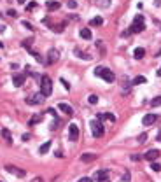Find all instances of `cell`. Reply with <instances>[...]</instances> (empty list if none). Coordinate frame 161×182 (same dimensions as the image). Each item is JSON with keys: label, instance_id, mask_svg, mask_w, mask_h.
<instances>
[{"label": "cell", "instance_id": "cell-1", "mask_svg": "<svg viewBox=\"0 0 161 182\" xmlns=\"http://www.w3.org/2000/svg\"><path fill=\"white\" fill-rule=\"evenodd\" d=\"M145 30V21H144V16L142 14H137L135 18H133V23H131L130 26V32L133 33H140V32Z\"/></svg>", "mask_w": 161, "mask_h": 182}, {"label": "cell", "instance_id": "cell-2", "mask_svg": "<svg viewBox=\"0 0 161 182\" xmlns=\"http://www.w3.org/2000/svg\"><path fill=\"white\" fill-rule=\"evenodd\" d=\"M95 75H96V77H102V79H105L107 82H114L116 81L114 72L109 70V68H103V67H96V68H95Z\"/></svg>", "mask_w": 161, "mask_h": 182}, {"label": "cell", "instance_id": "cell-3", "mask_svg": "<svg viewBox=\"0 0 161 182\" xmlns=\"http://www.w3.org/2000/svg\"><path fill=\"white\" fill-rule=\"evenodd\" d=\"M90 128H91V132H93V135H95L96 138L103 137V133H105V128H103V124H102L100 119H93V121H90Z\"/></svg>", "mask_w": 161, "mask_h": 182}, {"label": "cell", "instance_id": "cell-4", "mask_svg": "<svg viewBox=\"0 0 161 182\" xmlns=\"http://www.w3.org/2000/svg\"><path fill=\"white\" fill-rule=\"evenodd\" d=\"M40 86H42V95L49 96L53 93V81L49 79V75H42L40 77Z\"/></svg>", "mask_w": 161, "mask_h": 182}, {"label": "cell", "instance_id": "cell-5", "mask_svg": "<svg viewBox=\"0 0 161 182\" xmlns=\"http://www.w3.org/2000/svg\"><path fill=\"white\" fill-rule=\"evenodd\" d=\"M68 138H70V142H77V138H79V126L75 123H72L68 126Z\"/></svg>", "mask_w": 161, "mask_h": 182}, {"label": "cell", "instance_id": "cell-6", "mask_svg": "<svg viewBox=\"0 0 161 182\" xmlns=\"http://www.w3.org/2000/svg\"><path fill=\"white\" fill-rule=\"evenodd\" d=\"M44 98H46V96H44L42 93H37V95L28 96V98H26V103H28V105H40V103L44 102Z\"/></svg>", "mask_w": 161, "mask_h": 182}, {"label": "cell", "instance_id": "cell-7", "mask_svg": "<svg viewBox=\"0 0 161 182\" xmlns=\"http://www.w3.org/2000/svg\"><path fill=\"white\" fill-rule=\"evenodd\" d=\"M5 170H7L9 173H12V175H16V177H20V179H23V177L26 175L25 170H21V168H18V166H12V165H5Z\"/></svg>", "mask_w": 161, "mask_h": 182}, {"label": "cell", "instance_id": "cell-8", "mask_svg": "<svg viewBox=\"0 0 161 182\" xmlns=\"http://www.w3.org/2000/svg\"><path fill=\"white\" fill-rule=\"evenodd\" d=\"M158 156H159V151H158V149H151V151H147L145 154H144V159L149 161V163H152V161L158 159Z\"/></svg>", "mask_w": 161, "mask_h": 182}, {"label": "cell", "instance_id": "cell-9", "mask_svg": "<svg viewBox=\"0 0 161 182\" xmlns=\"http://www.w3.org/2000/svg\"><path fill=\"white\" fill-rule=\"evenodd\" d=\"M58 58H60V53H58L56 49H49V53H47V61H46V63L53 65V63L58 61Z\"/></svg>", "mask_w": 161, "mask_h": 182}, {"label": "cell", "instance_id": "cell-10", "mask_svg": "<svg viewBox=\"0 0 161 182\" xmlns=\"http://www.w3.org/2000/svg\"><path fill=\"white\" fill-rule=\"evenodd\" d=\"M156 119H158L156 114H147V116H144L142 123H144V126H151L152 123H156Z\"/></svg>", "mask_w": 161, "mask_h": 182}, {"label": "cell", "instance_id": "cell-11", "mask_svg": "<svg viewBox=\"0 0 161 182\" xmlns=\"http://www.w3.org/2000/svg\"><path fill=\"white\" fill-rule=\"evenodd\" d=\"M12 82H14L16 88H21V86L25 84V74H16V75L12 77Z\"/></svg>", "mask_w": 161, "mask_h": 182}, {"label": "cell", "instance_id": "cell-12", "mask_svg": "<svg viewBox=\"0 0 161 182\" xmlns=\"http://www.w3.org/2000/svg\"><path fill=\"white\" fill-rule=\"evenodd\" d=\"M58 109H60L65 116H74V111H72V107L70 105H67V103H60L58 105Z\"/></svg>", "mask_w": 161, "mask_h": 182}, {"label": "cell", "instance_id": "cell-13", "mask_svg": "<svg viewBox=\"0 0 161 182\" xmlns=\"http://www.w3.org/2000/svg\"><path fill=\"white\" fill-rule=\"evenodd\" d=\"M46 7H47V11H58L61 7V4L60 2H56V0H51V2L46 4Z\"/></svg>", "mask_w": 161, "mask_h": 182}, {"label": "cell", "instance_id": "cell-14", "mask_svg": "<svg viewBox=\"0 0 161 182\" xmlns=\"http://www.w3.org/2000/svg\"><path fill=\"white\" fill-rule=\"evenodd\" d=\"M98 119H109V121L111 123H114L116 121V116H112V114H109V112H100V114H98Z\"/></svg>", "mask_w": 161, "mask_h": 182}, {"label": "cell", "instance_id": "cell-15", "mask_svg": "<svg viewBox=\"0 0 161 182\" xmlns=\"http://www.w3.org/2000/svg\"><path fill=\"white\" fill-rule=\"evenodd\" d=\"M107 177H109V172L107 170H98V172L95 173V179L96 180H105Z\"/></svg>", "mask_w": 161, "mask_h": 182}, {"label": "cell", "instance_id": "cell-16", "mask_svg": "<svg viewBox=\"0 0 161 182\" xmlns=\"http://www.w3.org/2000/svg\"><path fill=\"white\" fill-rule=\"evenodd\" d=\"M95 158H96V156H95V154H91V152H84V154L80 156V159H82V161H84V163L95 161Z\"/></svg>", "mask_w": 161, "mask_h": 182}, {"label": "cell", "instance_id": "cell-17", "mask_svg": "<svg viewBox=\"0 0 161 182\" xmlns=\"http://www.w3.org/2000/svg\"><path fill=\"white\" fill-rule=\"evenodd\" d=\"M2 137L7 140V144H9V145L12 144V135H11V132L7 130V128H2Z\"/></svg>", "mask_w": 161, "mask_h": 182}, {"label": "cell", "instance_id": "cell-18", "mask_svg": "<svg viewBox=\"0 0 161 182\" xmlns=\"http://www.w3.org/2000/svg\"><path fill=\"white\" fill-rule=\"evenodd\" d=\"M133 56H135L137 60H142V58L145 56V49H144V47H137L135 53H133Z\"/></svg>", "mask_w": 161, "mask_h": 182}, {"label": "cell", "instance_id": "cell-19", "mask_svg": "<svg viewBox=\"0 0 161 182\" xmlns=\"http://www.w3.org/2000/svg\"><path fill=\"white\" fill-rule=\"evenodd\" d=\"M80 37H82V39H86V41H91L93 33H91V30H88V28H82V30H80Z\"/></svg>", "mask_w": 161, "mask_h": 182}, {"label": "cell", "instance_id": "cell-20", "mask_svg": "<svg viewBox=\"0 0 161 182\" xmlns=\"http://www.w3.org/2000/svg\"><path fill=\"white\" fill-rule=\"evenodd\" d=\"M102 23H103V18H102V16H95V18H93V20L90 21L91 26H100Z\"/></svg>", "mask_w": 161, "mask_h": 182}, {"label": "cell", "instance_id": "cell-21", "mask_svg": "<svg viewBox=\"0 0 161 182\" xmlns=\"http://www.w3.org/2000/svg\"><path fill=\"white\" fill-rule=\"evenodd\" d=\"M74 54H75V56H79V58H82V60H91V56H90V54L82 53L80 49H75V51H74Z\"/></svg>", "mask_w": 161, "mask_h": 182}, {"label": "cell", "instance_id": "cell-22", "mask_svg": "<svg viewBox=\"0 0 161 182\" xmlns=\"http://www.w3.org/2000/svg\"><path fill=\"white\" fill-rule=\"evenodd\" d=\"M49 149H51V142H46V144H42V145H40L39 152H40V154H46Z\"/></svg>", "mask_w": 161, "mask_h": 182}, {"label": "cell", "instance_id": "cell-23", "mask_svg": "<svg viewBox=\"0 0 161 182\" xmlns=\"http://www.w3.org/2000/svg\"><path fill=\"white\" fill-rule=\"evenodd\" d=\"M88 102H90V105H96L98 103V96L96 95H90L88 96Z\"/></svg>", "mask_w": 161, "mask_h": 182}, {"label": "cell", "instance_id": "cell-24", "mask_svg": "<svg viewBox=\"0 0 161 182\" xmlns=\"http://www.w3.org/2000/svg\"><path fill=\"white\" fill-rule=\"evenodd\" d=\"M145 82V77H142V75H138V77H135L133 81H131V84L135 86V84H144Z\"/></svg>", "mask_w": 161, "mask_h": 182}, {"label": "cell", "instance_id": "cell-25", "mask_svg": "<svg viewBox=\"0 0 161 182\" xmlns=\"http://www.w3.org/2000/svg\"><path fill=\"white\" fill-rule=\"evenodd\" d=\"M40 121H42V116H40V114L39 116H33L30 119V126H33V124H37V123H40Z\"/></svg>", "mask_w": 161, "mask_h": 182}, {"label": "cell", "instance_id": "cell-26", "mask_svg": "<svg viewBox=\"0 0 161 182\" xmlns=\"http://www.w3.org/2000/svg\"><path fill=\"white\" fill-rule=\"evenodd\" d=\"M151 105H152V107H159V105H161V96H156V98H152Z\"/></svg>", "mask_w": 161, "mask_h": 182}, {"label": "cell", "instance_id": "cell-27", "mask_svg": "<svg viewBox=\"0 0 161 182\" xmlns=\"http://www.w3.org/2000/svg\"><path fill=\"white\" fill-rule=\"evenodd\" d=\"M151 168L154 170V172H159V170H161V165H159V163H156V161H152L151 163Z\"/></svg>", "mask_w": 161, "mask_h": 182}, {"label": "cell", "instance_id": "cell-28", "mask_svg": "<svg viewBox=\"0 0 161 182\" xmlns=\"http://www.w3.org/2000/svg\"><path fill=\"white\" fill-rule=\"evenodd\" d=\"M33 9H37V2H30L26 5V11H33Z\"/></svg>", "mask_w": 161, "mask_h": 182}, {"label": "cell", "instance_id": "cell-29", "mask_svg": "<svg viewBox=\"0 0 161 182\" xmlns=\"http://www.w3.org/2000/svg\"><path fill=\"white\" fill-rule=\"evenodd\" d=\"M67 5H68V9H75V7H77V2H75V0H68Z\"/></svg>", "mask_w": 161, "mask_h": 182}, {"label": "cell", "instance_id": "cell-30", "mask_svg": "<svg viewBox=\"0 0 161 182\" xmlns=\"http://www.w3.org/2000/svg\"><path fill=\"white\" fill-rule=\"evenodd\" d=\"M60 82H61V84H63V86H65V89H67V91H70V84H68V82L65 81L63 77H61V79H60Z\"/></svg>", "mask_w": 161, "mask_h": 182}, {"label": "cell", "instance_id": "cell-31", "mask_svg": "<svg viewBox=\"0 0 161 182\" xmlns=\"http://www.w3.org/2000/svg\"><path fill=\"white\" fill-rule=\"evenodd\" d=\"M145 140H147V133H142L140 137H138V144H144Z\"/></svg>", "mask_w": 161, "mask_h": 182}, {"label": "cell", "instance_id": "cell-32", "mask_svg": "<svg viewBox=\"0 0 161 182\" xmlns=\"http://www.w3.org/2000/svg\"><path fill=\"white\" fill-rule=\"evenodd\" d=\"M7 14H9L11 18H16V16H18V12H16L14 9H9V11H7Z\"/></svg>", "mask_w": 161, "mask_h": 182}, {"label": "cell", "instance_id": "cell-33", "mask_svg": "<svg viewBox=\"0 0 161 182\" xmlns=\"http://www.w3.org/2000/svg\"><path fill=\"white\" fill-rule=\"evenodd\" d=\"M47 114H51L53 117H58V114H56V111H54V109H49V111H47Z\"/></svg>", "mask_w": 161, "mask_h": 182}, {"label": "cell", "instance_id": "cell-34", "mask_svg": "<svg viewBox=\"0 0 161 182\" xmlns=\"http://www.w3.org/2000/svg\"><path fill=\"white\" fill-rule=\"evenodd\" d=\"M23 26H26L28 30H33V26H32V25L28 23V21H23Z\"/></svg>", "mask_w": 161, "mask_h": 182}, {"label": "cell", "instance_id": "cell-35", "mask_svg": "<svg viewBox=\"0 0 161 182\" xmlns=\"http://www.w3.org/2000/svg\"><path fill=\"white\" fill-rule=\"evenodd\" d=\"M131 161H140V156H138V154H133V156H131Z\"/></svg>", "mask_w": 161, "mask_h": 182}, {"label": "cell", "instance_id": "cell-36", "mask_svg": "<svg viewBox=\"0 0 161 182\" xmlns=\"http://www.w3.org/2000/svg\"><path fill=\"white\" fill-rule=\"evenodd\" d=\"M21 138H23V140H30V133H25V135H23Z\"/></svg>", "mask_w": 161, "mask_h": 182}, {"label": "cell", "instance_id": "cell-37", "mask_svg": "<svg viewBox=\"0 0 161 182\" xmlns=\"http://www.w3.org/2000/svg\"><path fill=\"white\" fill-rule=\"evenodd\" d=\"M79 182H91V179H90V177H84V179H80Z\"/></svg>", "mask_w": 161, "mask_h": 182}, {"label": "cell", "instance_id": "cell-38", "mask_svg": "<svg viewBox=\"0 0 161 182\" xmlns=\"http://www.w3.org/2000/svg\"><path fill=\"white\" fill-rule=\"evenodd\" d=\"M5 32V26H0V33H4Z\"/></svg>", "mask_w": 161, "mask_h": 182}, {"label": "cell", "instance_id": "cell-39", "mask_svg": "<svg viewBox=\"0 0 161 182\" xmlns=\"http://www.w3.org/2000/svg\"><path fill=\"white\" fill-rule=\"evenodd\" d=\"M158 75H159V77H161V67H159V70H158Z\"/></svg>", "mask_w": 161, "mask_h": 182}, {"label": "cell", "instance_id": "cell-40", "mask_svg": "<svg viewBox=\"0 0 161 182\" xmlns=\"http://www.w3.org/2000/svg\"><path fill=\"white\" fill-rule=\"evenodd\" d=\"M18 2H20V4H25V2H26V0H18Z\"/></svg>", "mask_w": 161, "mask_h": 182}, {"label": "cell", "instance_id": "cell-41", "mask_svg": "<svg viewBox=\"0 0 161 182\" xmlns=\"http://www.w3.org/2000/svg\"><path fill=\"white\" fill-rule=\"evenodd\" d=\"M98 182H109V180H107V179H105V180H98Z\"/></svg>", "mask_w": 161, "mask_h": 182}, {"label": "cell", "instance_id": "cell-42", "mask_svg": "<svg viewBox=\"0 0 161 182\" xmlns=\"http://www.w3.org/2000/svg\"><path fill=\"white\" fill-rule=\"evenodd\" d=\"M0 47H4V44H2V42H0Z\"/></svg>", "mask_w": 161, "mask_h": 182}]
</instances>
